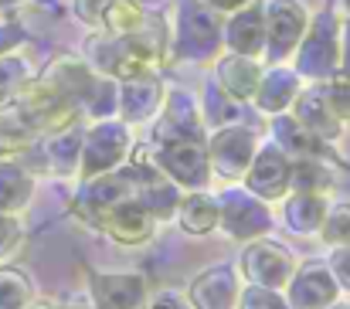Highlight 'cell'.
Wrapping results in <instances>:
<instances>
[{"label": "cell", "mask_w": 350, "mask_h": 309, "mask_svg": "<svg viewBox=\"0 0 350 309\" xmlns=\"http://www.w3.org/2000/svg\"><path fill=\"white\" fill-rule=\"evenodd\" d=\"M340 65V17L323 7L320 14H310V24L293 51V68L303 82H327L337 75Z\"/></svg>", "instance_id": "obj_1"}, {"label": "cell", "mask_w": 350, "mask_h": 309, "mask_svg": "<svg viewBox=\"0 0 350 309\" xmlns=\"http://www.w3.org/2000/svg\"><path fill=\"white\" fill-rule=\"evenodd\" d=\"M221 48V14L204 0H180L177 24L170 31V51L187 62H211Z\"/></svg>", "instance_id": "obj_2"}, {"label": "cell", "mask_w": 350, "mask_h": 309, "mask_svg": "<svg viewBox=\"0 0 350 309\" xmlns=\"http://www.w3.org/2000/svg\"><path fill=\"white\" fill-rule=\"evenodd\" d=\"M133 150V126H126L119 116L113 119H96L82 133V153H79V180L109 174L126 163Z\"/></svg>", "instance_id": "obj_3"}, {"label": "cell", "mask_w": 350, "mask_h": 309, "mask_svg": "<svg viewBox=\"0 0 350 309\" xmlns=\"http://www.w3.org/2000/svg\"><path fill=\"white\" fill-rule=\"evenodd\" d=\"M204 139H153L157 167L180 191H208L211 184V163H208Z\"/></svg>", "instance_id": "obj_4"}, {"label": "cell", "mask_w": 350, "mask_h": 309, "mask_svg": "<svg viewBox=\"0 0 350 309\" xmlns=\"http://www.w3.org/2000/svg\"><path fill=\"white\" fill-rule=\"evenodd\" d=\"M262 3V24H265V44L262 55L279 65L286 58H293L306 24H310V10L303 7V0H258Z\"/></svg>", "instance_id": "obj_5"}, {"label": "cell", "mask_w": 350, "mask_h": 309, "mask_svg": "<svg viewBox=\"0 0 350 309\" xmlns=\"http://www.w3.org/2000/svg\"><path fill=\"white\" fill-rule=\"evenodd\" d=\"M258 133L248 126V122H238V126H221V129H211L204 146H208V163H211V177H221V180H241L255 150H258Z\"/></svg>", "instance_id": "obj_6"}, {"label": "cell", "mask_w": 350, "mask_h": 309, "mask_svg": "<svg viewBox=\"0 0 350 309\" xmlns=\"http://www.w3.org/2000/svg\"><path fill=\"white\" fill-rule=\"evenodd\" d=\"M218 228L232 241H255V238L269 234L272 214H269L265 201H258L245 187H228L218 194Z\"/></svg>", "instance_id": "obj_7"}, {"label": "cell", "mask_w": 350, "mask_h": 309, "mask_svg": "<svg viewBox=\"0 0 350 309\" xmlns=\"http://www.w3.org/2000/svg\"><path fill=\"white\" fill-rule=\"evenodd\" d=\"M296 258L286 245L269 241L265 234L248 241V248L241 252V279L248 286H265V289H286L293 272H296Z\"/></svg>", "instance_id": "obj_8"}, {"label": "cell", "mask_w": 350, "mask_h": 309, "mask_svg": "<svg viewBox=\"0 0 350 309\" xmlns=\"http://www.w3.org/2000/svg\"><path fill=\"white\" fill-rule=\"evenodd\" d=\"M14 103L27 112V119L34 122V129L41 136L44 133H55V129H65V126H72V122L82 119L79 105L72 103V99H65L62 92L48 89L41 79H27L24 89L14 96Z\"/></svg>", "instance_id": "obj_9"}, {"label": "cell", "mask_w": 350, "mask_h": 309, "mask_svg": "<svg viewBox=\"0 0 350 309\" xmlns=\"http://www.w3.org/2000/svg\"><path fill=\"white\" fill-rule=\"evenodd\" d=\"M96 231H103L109 241H116L122 248H139V245H146L153 238L157 221H153V214L146 207L136 201V194H129V198L109 204L99 214Z\"/></svg>", "instance_id": "obj_10"}, {"label": "cell", "mask_w": 350, "mask_h": 309, "mask_svg": "<svg viewBox=\"0 0 350 309\" xmlns=\"http://www.w3.org/2000/svg\"><path fill=\"white\" fill-rule=\"evenodd\" d=\"M241 187L265 204L282 201L289 194V157L275 143H258V150L241 177Z\"/></svg>", "instance_id": "obj_11"}, {"label": "cell", "mask_w": 350, "mask_h": 309, "mask_svg": "<svg viewBox=\"0 0 350 309\" xmlns=\"http://www.w3.org/2000/svg\"><path fill=\"white\" fill-rule=\"evenodd\" d=\"M136 194V184L133 177L126 174V167H116L109 174H99V177H89V180H79V191H75V201H72V211L79 221H85L89 228H96L99 214L109 204H116L122 198Z\"/></svg>", "instance_id": "obj_12"}, {"label": "cell", "mask_w": 350, "mask_h": 309, "mask_svg": "<svg viewBox=\"0 0 350 309\" xmlns=\"http://www.w3.org/2000/svg\"><path fill=\"white\" fill-rule=\"evenodd\" d=\"M282 296H286L289 309H330L334 303H340V286L330 276L327 262L310 258V262L296 265Z\"/></svg>", "instance_id": "obj_13"}, {"label": "cell", "mask_w": 350, "mask_h": 309, "mask_svg": "<svg viewBox=\"0 0 350 309\" xmlns=\"http://www.w3.org/2000/svg\"><path fill=\"white\" fill-rule=\"evenodd\" d=\"M208 126L201 116V99L194 92H167L157 112L153 139H204Z\"/></svg>", "instance_id": "obj_14"}, {"label": "cell", "mask_w": 350, "mask_h": 309, "mask_svg": "<svg viewBox=\"0 0 350 309\" xmlns=\"http://www.w3.org/2000/svg\"><path fill=\"white\" fill-rule=\"evenodd\" d=\"M75 17L99 34H133L143 27L146 10L139 0H75Z\"/></svg>", "instance_id": "obj_15"}, {"label": "cell", "mask_w": 350, "mask_h": 309, "mask_svg": "<svg viewBox=\"0 0 350 309\" xmlns=\"http://www.w3.org/2000/svg\"><path fill=\"white\" fill-rule=\"evenodd\" d=\"M163 79L157 72L150 75H136V79H122L119 82V103H116V116L126 126H143V122H153L160 105H163Z\"/></svg>", "instance_id": "obj_16"}, {"label": "cell", "mask_w": 350, "mask_h": 309, "mask_svg": "<svg viewBox=\"0 0 350 309\" xmlns=\"http://www.w3.org/2000/svg\"><path fill=\"white\" fill-rule=\"evenodd\" d=\"M89 296L92 309H143L150 293L139 272H92Z\"/></svg>", "instance_id": "obj_17"}, {"label": "cell", "mask_w": 350, "mask_h": 309, "mask_svg": "<svg viewBox=\"0 0 350 309\" xmlns=\"http://www.w3.org/2000/svg\"><path fill=\"white\" fill-rule=\"evenodd\" d=\"M96 75H99V72H96L82 55L62 51V55H55V58L44 65V72H41L38 79H41L48 89H55V92H62L65 99H72V103L79 105V112H82V103H85V96H89Z\"/></svg>", "instance_id": "obj_18"}, {"label": "cell", "mask_w": 350, "mask_h": 309, "mask_svg": "<svg viewBox=\"0 0 350 309\" xmlns=\"http://www.w3.org/2000/svg\"><path fill=\"white\" fill-rule=\"evenodd\" d=\"M258 82H262L258 55H238V51L218 55V62H215V85L225 96H232L234 103H245V105L252 103Z\"/></svg>", "instance_id": "obj_19"}, {"label": "cell", "mask_w": 350, "mask_h": 309, "mask_svg": "<svg viewBox=\"0 0 350 309\" xmlns=\"http://www.w3.org/2000/svg\"><path fill=\"white\" fill-rule=\"evenodd\" d=\"M238 293H241V286H238L234 265L221 262V265L204 269V272L191 282L187 299H191L194 309H234L238 306Z\"/></svg>", "instance_id": "obj_20"}, {"label": "cell", "mask_w": 350, "mask_h": 309, "mask_svg": "<svg viewBox=\"0 0 350 309\" xmlns=\"http://www.w3.org/2000/svg\"><path fill=\"white\" fill-rule=\"evenodd\" d=\"M303 92V79L296 75L293 65H272V68H262V82L255 89V99L252 105L262 112V116H279V112H289L296 96Z\"/></svg>", "instance_id": "obj_21"}, {"label": "cell", "mask_w": 350, "mask_h": 309, "mask_svg": "<svg viewBox=\"0 0 350 309\" xmlns=\"http://www.w3.org/2000/svg\"><path fill=\"white\" fill-rule=\"evenodd\" d=\"M289 112H293L296 122H299L303 129H310L323 146H334V143L344 136V122L330 112V105H327L323 92H320V82H313L310 89H303V92L296 96V103H293Z\"/></svg>", "instance_id": "obj_22"}, {"label": "cell", "mask_w": 350, "mask_h": 309, "mask_svg": "<svg viewBox=\"0 0 350 309\" xmlns=\"http://www.w3.org/2000/svg\"><path fill=\"white\" fill-rule=\"evenodd\" d=\"M221 44L228 51H238V55H262L265 24H262V3L258 0L238 7L232 14H225V21H221Z\"/></svg>", "instance_id": "obj_23"}, {"label": "cell", "mask_w": 350, "mask_h": 309, "mask_svg": "<svg viewBox=\"0 0 350 309\" xmlns=\"http://www.w3.org/2000/svg\"><path fill=\"white\" fill-rule=\"evenodd\" d=\"M82 119L65 126V129H55V133H44L38 136V146L44 153V170L55 174V177H75L79 174V153H82Z\"/></svg>", "instance_id": "obj_24"}, {"label": "cell", "mask_w": 350, "mask_h": 309, "mask_svg": "<svg viewBox=\"0 0 350 309\" xmlns=\"http://www.w3.org/2000/svg\"><path fill=\"white\" fill-rule=\"evenodd\" d=\"M272 119V143L289 157V160H310V157H327L330 146H323L310 129H303L296 122L293 112H279V116H269Z\"/></svg>", "instance_id": "obj_25"}, {"label": "cell", "mask_w": 350, "mask_h": 309, "mask_svg": "<svg viewBox=\"0 0 350 309\" xmlns=\"http://www.w3.org/2000/svg\"><path fill=\"white\" fill-rule=\"evenodd\" d=\"M327 198L323 194H303V191H289L282 198V224L293 234H320V224L327 217Z\"/></svg>", "instance_id": "obj_26"}, {"label": "cell", "mask_w": 350, "mask_h": 309, "mask_svg": "<svg viewBox=\"0 0 350 309\" xmlns=\"http://www.w3.org/2000/svg\"><path fill=\"white\" fill-rule=\"evenodd\" d=\"M174 221L180 224L184 234H194V238L218 231V198L208 191H184Z\"/></svg>", "instance_id": "obj_27"}, {"label": "cell", "mask_w": 350, "mask_h": 309, "mask_svg": "<svg viewBox=\"0 0 350 309\" xmlns=\"http://www.w3.org/2000/svg\"><path fill=\"white\" fill-rule=\"evenodd\" d=\"M34 198V174L27 170L24 160L3 157L0 160V211L3 214H21Z\"/></svg>", "instance_id": "obj_28"}, {"label": "cell", "mask_w": 350, "mask_h": 309, "mask_svg": "<svg viewBox=\"0 0 350 309\" xmlns=\"http://www.w3.org/2000/svg\"><path fill=\"white\" fill-rule=\"evenodd\" d=\"M38 136H41V133L34 129V122L27 119V112L14 103V99L0 105V160H3V157H21V153H27V150L38 143Z\"/></svg>", "instance_id": "obj_29"}, {"label": "cell", "mask_w": 350, "mask_h": 309, "mask_svg": "<svg viewBox=\"0 0 350 309\" xmlns=\"http://www.w3.org/2000/svg\"><path fill=\"white\" fill-rule=\"evenodd\" d=\"M180 198H184V191H180V187L170 180V177H163V170L136 184V201H139V204L153 214V221H157V224L174 221Z\"/></svg>", "instance_id": "obj_30"}, {"label": "cell", "mask_w": 350, "mask_h": 309, "mask_svg": "<svg viewBox=\"0 0 350 309\" xmlns=\"http://www.w3.org/2000/svg\"><path fill=\"white\" fill-rule=\"evenodd\" d=\"M289 191L303 194H330L334 191V170H330V153L327 157H310V160H289Z\"/></svg>", "instance_id": "obj_31"}, {"label": "cell", "mask_w": 350, "mask_h": 309, "mask_svg": "<svg viewBox=\"0 0 350 309\" xmlns=\"http://www.w3.org/2000/svg\"><path fill=\"white\" fill-rule=\"evenodd\" d=\"M201 116H204L208 133L221 129V126H238V122H245V103H234L232 96H225L215 82H208L204 99H201Z\"/></svg>", "instance_id": "obj_32"}, {"label": "cell", "mask_w": 350, "mask_h": 309, "mask_svg": "<svg viewBox=\"0 0 350 309\" xmlns=\"http://www.w3.org/2000/svg\"><path fill=\"white\" fill-rule=\"evenodd\" d=\"M34 299V282L14 265H0V309H24Z\"/></svg>", "instance_id": "obj_33"}, {"label": "cell", "mask_w": 350, "mask_h": 309, "mask_svg": "<svg viewBox=\"0 0 350 309\" xmlns=\"http://www.w3.org/2000/svg\"><path fill=\"white\" fill-rule=\"evenodd\" d=\"M116 103H119V82L109 79V75H96L85 103H82V112L96 122V119H113L116 116Z\"/></svg>", "instance_id": "obj_34"}, {"label": "cell", "mask_w": 350, "mask_h": 309, "mask_svg": "<svg viewBox=\"0 0 350 309\" xmlns=\"http://www.w3.org/2000/svg\"><path fill=\"white\" fill-rule=\"evenodd\" d=\"M27 79H34L27 58H21V55H0V105L10 103L24 89Z\"/></svg>", "instance_id": "obj_35"}, {"label": "cell", "mask_w": 350, "mask_h": 309, "mask_svg": "<svg viewBox=\"0 0 350 309\" xmlns=\"http://www.w3.org/2000/svg\"><path fill=\"white\" fill-rule=\"evenodd\" d=\"M320 238L334 248V245H350V201L327 207V217L320 224Z\"/></svg>", "instance_id": "obj_36"}, {"label": "cell", "mask_w": 350, "mask_h": 309, "mask_svg": "<svg viewBox=\"0 0 350 309\" xmlns=\"http://www.w3.org/2000/svg\"><path fill=\"white\" fill-rule=\"evenodd\" d=\"M320 92H323V99L330 105V112H334L344 126H350V79L334 75V79L320 82Z\"/></svg>", "instance_id": "obj_37"}, {"label": "cell", "mask_w": 350, "mask_h": 309, "mask_svg": "<svg viewBox=\"0 0 350 309\" xmlns=\"http://www.w3.org/2000/svg\"><path fill=\"white\" fill-rule=\"evenodd\" d=\"M24 245V224H21V214H3L0 211V265L10 262Z\"/></svg>", "instance_id": "obj_38"}, {"label": "cell", "mask_w": 350, "mask_h": 309, "mask_svg": "<svg viewBox=\"0 0 350 309\" xmlns=\"http://www.w3.org/2000/svg\"><path fill=\"white\" fill-rule=\"evenodd\" d=\"M234 309H289L286 296L279 289H265V286H245L238 293V306Z\"/></svg>", "instance_id": "obj_39"}, {"label": "cell", "mask_w": 350, "mask_h": 309, "mask_svg": "<svg viewBox=\"0 0 350 309\" xmlns=\"http://www.w3.org/2000/svg\"><path fill=\"white\" fill-rule=\"evenodd\" d=\"M327 269H330V276L337 279L340 293H350V245H334V248H330Z\"/></svg>", "instance_id": "obj_40"}, {"label": "cell", "mask_w": 350, "mask_h": 309, "mask_svg": "<svg viewBox=\"0 0 350 309\" xmlns=\"http://www.w3.org/2000/svg\"><path fill=\"white\" fill-rule=\"evenodd\" d=\"M27 41V31L21 21H0V55H14Z\"/></svg>", "instance_id": "obj_41"}, {"label": "cell", "mask_w": 350, "mask_h": 309, "mask_svg": "<svg viewBox=\"0 0 350 309\" xmlns=\"http://www.w3.org/2000/svg\"><path fill=\"white\" fill-rule=\"evenodd\" d=\"M143 309H194V306H191V299L180 289H160L157 296H146Z\"/></svg>", "instance_id": "obj_42"}, {"label": "cell", "mask_w": 350, "mask_h": 309, "mask_svg": "<svg viewBox=\"0 0 350 309\" xmlns=\"http://www.w3.org/2000/svg\"><path fill=\"white\" fill-rule=\"evenodd\" d=\"M337 75L350 79V17L340 21V65H337Z\"/></svg>", "instance_id": "obj_43"}, {"label": "cell", "mask_w": 350, "mask_h": 309, "mask_svg": "<svg viewBox=\"0 0 350 309\" xmlns=\"http://www.w3.org/2000/svg\"><path fill=\"white\" fill-rule=\"evenodd\" d=\"M211 10H218V14H232L238 7H245V3H252V0H204Z\"/></svg>", "instance_id": "obj_44"}, {"label": "cell", "mask_w": 350, "mask_h": 309, "mask_svg": "<svg viewBox=\"0 0 350 309\" xmlns=\"http://www.w3.org/2000/svg\"><path fill=\"white\" fill-rule=\"evenodd\" d=\"M24 309H58V306H55L51 299H38V296H34V299H31V303H27Z\"/></svg>", "instance_id": "obj_45"}, {"label": "cell", "mask_w": 350, "mask_h": 309, "mask_svg": "<svg viewBox=\"0 0 350 309\" xmlns=\"http://www.w3.org/2000/svg\"><path fill=\"white\" fill-rule=\"evenodd\" d=\"M17 3H24V0H0V7H17Z\"/></svg>", "instance_id": "obj_46"}, {"label": "cell", "mask_w": 350, "mask_h": 309, "mask_svg": "<svg viewBox=\"0 0 350 309\" xmlns=\"http://www.w3.org/2000/svg\"><path fill=\"white\" fill-rule=\"evenodd\" d=\"M344 3V10H347V17H350V0H340Z\"/></svg>", "instance_id": "obj_47"}, {"label": "cell", "mask_w": 350, "mask_h": 309, "mask_svg": "<svg viewBox=\"0 0 350 309\" xmlns=\"http://www.w3.org/2000/svg\"><path fill=\"white\" fill-rule=\"evenodd\" d=\"M330 309H350V306H340V303H334V306H330Z\"/></svg>", "instance_id": "obj_48"}, {"label": "cell", "mask_w": 350, "mask_h": 309, "mask_svg": "<svg viewBox=\"0 0 350 309\" xmlns=\"http://www.w3.org/2000/svg\"><path fill=\"white\" fill-rule=\"evenodd\" d=\"M68 309H92V306H68Z\"/></svg>", "instance_id": "obj_49"}]
</instances>
